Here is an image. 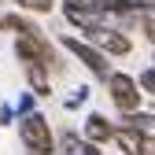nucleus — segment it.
<instances>
[{
    "mask_svg": "<svg viewBox=\"0 0 155 155\" xmlns=\"http://www.w3.org/2000/svg\"><path fill=\"white\" fill-rule=\"evenodd\" d=\"M18 122V140L30 155H55V133L48 126V114L33 111V114H22Z\"/></svg>",
    "mask_w": 155,
    "mask_h": 155,
    "instance_id": "obj_1",
    "label": "nucleus"
},
{
    "mask_svg": "<svg viewBox=\"0 0 155 155\" xmlns=\"http://www.w3.org/2000/svg\"><path fill=\"white\" fill-rule=\"evenodd\" d=\"M63 15H67L70 26H78V33L85 41H92L107 26V15L100 11V0H63Z\"/></svg>",
    "mask_w": 155,
    "mask_h": 155,
    "instance_id": "obj_2",
    "label": "nucleus"
},
{
    "mask_svg": "<svg viewBox=\"0 0 155 155\" xmlns=\"http://www.w3.org/2000/svg\"><path fill=\"white\" fill-rule=\"evenodd\" d=\"M15 55H18L22 67L37 63V67H45L48 74L59 67V63H55V48H52V41L45 37V30H37V33H18V37H15Z\"/></svg>",
    "mask_w": 155,
    "mask_h": 155,
    "instance_id": "obj_3",
    "label": "nucleus"
},
{
    "mask_svg": "<svg viewBox=\"0 0 155 155\" xmlns=\"http://www.w3.org/2000/svg\"><path fill=\"white\" fill-rule=\"evenodd\" d=\"M59 45L74 55L78 63H81L92 78H100V81H107V74H111V63H107V55L96 48L92 41H85V37H78V33H63L59 37Z\"/></svg>",
    "mask_w": 155,
    "mask_h": 155,
    "instance_id": "obj_4",
    "label": "nucleus"
},
{
    "mask_svg": "<svg viewBox=\"0 0 155 155\" xmlns=\"http://www.w3.org/2000/svg\"><path fill=\"white\" fill-rule=\"evenodd\" d=\"M104 85H107V92H111V104L118 107V114L140 111L144 92H140V85H137V78H133V74H126V70H111Z\"/></svg>",
    "mask_w": 155,
    "mask_h": 155,
    "instance_id": "obj_5",
    "label": "nucleus"
},
{
    "mask_svg": "<svg viewBox=\"0 0 155 155\" xmlns=\"http://www.w3.org/2000/svg\"><path fill=\"white\" fill-rule=\"evenodd\" d=\"M92 45L100 48L107 59H111V55H129L133 52V41L126 37V30H118V26H104L100 33L92 37Z\"/></svg>",
    "mask_w": 155,
    "mask_h": 155,
    "instance_id": "obj_6",
    "label": "nucleus"
},
{
    "mask_svg": "<svg viewBox=\"0 0 155 155\" xmlns=\"http://www.w3.org/2000/svg\"><path fill=\"white\" fill-rule=\"evenodd\" d=\"M118 126H122V129H129V133H137L144 144H155V114H151V111H133V114H122V118H118Z\"/></svg>",
    "mask_w": 155,
    "mask_h": 155,
    "instance_id": "obj_7",
    "label": "nucleus"
},
{
    "mask_svg": "<svg viewBox=\"0 0 155 155\" xmlns=\"http://www.w3.org/2000/svg\"><path fill=\"white\" fill-rule=\"evenodd\" d=\"M81 137L89 140V144H107L111 137H114V122L107 118V114H100V111H89V118H85V133Z\"/></svg>",
    "mask_w": 155,
    "mask_h": 155,
    "instance_id": "obj_8",
    "label": "nucleus"
},
{
    "mask_svg": "<svg viewBox=\"0 0 155 155\" xmlns=\"http://www.w3.org/2000/svg\"><path fill=\"white\" fill-rule=\"evenodd\" d=\"M59 155H104L96 144H89L85 137H78V133H63L59 137Z\"/></svg>",
    "mask_w": 155,
    "mask_h": 155,
    "instance_id": "obj_9",
    "label": "nucleus"
},
{
    "mask_svg": "<svg viewBox=\"0 0 155 155\" xmlns=\"http://www.w3.org/2000/svg\"><path fill=\"white\" fill-rule=\"evenodd\" d=\"M26 70V85H30V92L41 100V96H52V81H48V70L45 67H37V63H30V67H22Z\"/></svg>",
    "mask_w": 155,
    "mask_h": 155,
    "instance_id": "obj_10",
    "label": "nucleus"
},
{
    "mask_svg": "<svg viewBox=\"0 0 155 155\" xmlns=\"http://www.w3.org/2000/svg\"><path fill=\"white\" fill-rule=\"evenodd\" d=\"M114 144L122 148V155H148V144L137 137V133H129V129H122V126H114V137H111Z\"/></svg>",
    "mask_w": 155,
    "mask_h": 155,
    "instance_id": "obj_11",
    "label": "nucleus"
},
{
    "mask_svg": "<svg viewBox=\"0 0 155 155\" xmlns=\"http://www.w3.org/2000/svg\"><path fill=\"white\" fill-rule=\"evenodd\" d=\"M11 111H15V118H22V114H33L37 111V96L26 89V92H18V100L11 104Z\"/></svg>",
    "mask_w": 155,
    "mask_h": 155,
    "instance_id": "obj_12",
    "label": "nucleus"
},
{
    "mask_svg": "<svg viewBox=\"0 0 155 155\" xmlns=\"http://www.w3.org/2000/svg\"><path fill=\"white\" fill-rule=\"evenodd\" d=\"M89 96H92L89 85H78V89H70V96L63 100V107H67V111H78V107H85V104H89Z\"/></svg>",
    "mask_w": 155,
    "mask_h": 155,
    "instance_id": "obj_13",
    "label": "nucleus"
},
{
    "mask_svg": "<svg viewBox=\"0 0 155 155\" xmlns=\"http://www.w3.org/2000/svg\"><path fill=\"white\" fill-rule=\"evenodd\" d=\"M133 18H137V30L155 45V11H133Z\"/></svg>",
    "mask_w": 155,
    "mask_h": 155,
    "instance_id": "obj_14",
    "label": "nucleus"
},
{
    "mask_svg": "<svg viewBox=\"0 0 155 155\" xmlns=\"http://www.w3.org/2000/svg\"><path fill=\"white\" fill-rule=\"evenodd\" d=\"M11 4H18V11H30V15H48L55 0H11Z\"/></svg>",
    "mask_w": 155,
    "mask_h": 155,
    "instance_id": "obj_15",
    "label": "nucleus"
},
{
    "mask_svg": "<svg viewBox=\"0 0 155 155\" xmlns=\"http://www.w3.org/2000/svg\"><path fill=\"white\" fill-rule=\"evenodd\" d=\"M104 15H133V0H100Z\"/></svg>",
    "mask_w": 155,
    "mask_h": 155,
    "instance_id": "obj_16",
    "label": "nucleus"
},
{
    "mask_svg": "<svg viewBox=\"0 0 155 155\" xmlns=\"http://www.w3.org/2000/svg\"><path fill=\"white\" fill-rule=\"evenodd\" d=\"M137 85H140L144 96H155V67H144V70L137 74Z\"/></svg>",
    "mask_w": 155,
    "mask_h": 155,
    "instance_id": "obj_17",
    "label": "nucleus"
},
{
    "mask_svg": "<svg viewBox=\"0 0 155 155\" xmlns=\"http://www.w3.org/2000/svg\"><path fill=\"white\" fill-rule=\"evenodd\" d=\"M0 126H15V111H11V104H0Z\"/></svg>",
    "mask_w": 155,
    "mask_h": 155,
    "instance_id": "obj_18",
    "label": "nucleus"
},
{
    "mask_svg": "<svg viewBox=\"0 0 155 155\" xmlns=\"http://www.w3.org/2000/svg\"><path fill=\"white\" fill-rule=\"evenodd\" d=\"M133 11H155V0H133Z\"/></svg>",
    "mask_w": 155,
    "mask_h": 155,
    "instance_id": "obj_19",
    "label": "nucleus"
},
{
    "mask_svg": "<svg viewBox=\"0 0 155 155\" xmlns=\"http://www.w3.org/2000/svg\"><path fill=\"white\" fill-rule=\"evenodd\" d=\"M151 67H155V63H151Z\"/></svg>",
    "mask_w": 155,
    "mask_h": 155,
    "instance_id": "obj_20",
    "label": "nucleus"
}]
</instances>
